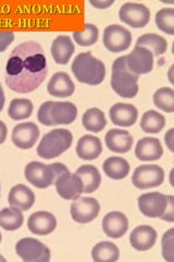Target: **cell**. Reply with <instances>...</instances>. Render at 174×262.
Masks as SVG:
<instances>
[{"instance_id": "obj_29", "label": "cell", "mask_w": 174, "mask_h": 262, "mask_svg": "<svg viewBox=\"0 0 174 262\" xmlns=\"http://www.w3.org/2000/svg\"><path fill=\"white\" fill-rule=\"evenodd\" d=\"M119 248L110 242L99 243L92 250L93 260L96 262H114L119 259Z\"/></svg>"}, {"instance_id": "obj_22", "label": "cell", "mask_w": 174, "mask_h": 262, "mask_svg": "<svg viewBox=\"0 0 174 262\" xmlns=\"http://www.w3.org/2000/svg\"><path fill=\"white\" fill-rule=\"evenodd\" d=\"M8 202L12 208L21 211H28L35 202V194L29 187L16 185L11 188L9 195H8Z\"/></svg>"}, {"instance_id": "obj_37", "label": "cell", "mask_w": 174, "mask_h": 262, "mask_svg": "<svg viewBox=\"0 0 174 262\" xmlns=\"http://www.w3.org/2000/svg\"><path fill=\"white\" fill-rule=\"evenodd\" d=\"M162 255L163 258L169 261L173 262V229L169 231L163 235L162 238Z\"/></svg>"}, {"instance_id": "obj_16", "label": "cell", "mask_w": 174, "mask_h": 262, "mask_svg": "<svg viewBox=\"0 0 174 262\" xmlns=\"http://www.w3.org/2000/svg\"><path fill=\"white\" fill-rule=\"evenodd\" d=\"M103 229L110 238H120L129 229L128 217L122 212H110L103 219Z\"/></svg>"}, {"instance_id": "obj_20", "label": "cell", "mask_w": 174, "mask_h": 262, "mask_svg": "<svg viewBox=\"0 0 174 262\" xmlns=\"http://www.w3.org/2000/svg\"><path fill=\"white\" fill-rule=\"evenodd\" d=\"M109 116L114 125L120 127H131L136 122L138 112L133 105L118 103L110 108Z\"/></svg>"}, {"instance_id": "obj_14", "label": "cell", "mask_w": 174, "mask_h": 262, "mask_svg": "<svg viewBox=\"0 0 174 262\" xmlns=\"http://www.w3.org/2000/svg\"><path fill=\"white\" fill-rule=\"evenodd\" d=\"M128 68L135 75H145L153 70L154 67V55L144 47H137L133 52L126 56Z\"/></svg>"}, {"instance_id": "obj_25", "label": "cell", "mask_w": 174, "mask_h": 262, "mask_svg": "<svg viewBox=\"0 0 174 262\" xmlns=\"http://www.w3.org/2000/svg\"><path fill=\"white\" fill-rule=\"evenodd\" d=\"M53 58L58 64H67L74 53V44L70 36L60 35L52 44Z\"/></svg>"}, {"instance_id": "obj_3", "label": "cell", "mask_w": 174, "mask_h": 262, "mask_svg": "<svg viewBox=\"0 0 174 262\" xmlns=\"http://www.w3.org/2000/svg\"><path fill=\"white\" fill-rule=\"evenodd\" d=\"M78 108L70 102H45L37 113L40 124L45 126L69 125L77 119Z\"/></svg>"}, {"instance_id": "obj_34", "label": "cell", "mask_w": 174, "mask_h": 262, "mask_svg": "<svg viewBox=\"0 0 174 262\" xmlns=\"http://www.w3.org/2000/svg\"><path fill=\"white\" fill-rule=\"evenodd\" d=\"M154 103L163 112H174V91L170 88H161L154 94Z\"/></svg>"}, {"instance_id": "obj_32", "label": "cell", "mask_w": 174, "mask_h": 262, "mask_svg": "<svg viewBox=\"0 0 174 262\" xmlns=\"http://www.w3.org/2000/svg\"><path fill=\"white\" fill-rule=\"evenodd\" d=\"M165 126V118L156 111H148L143 114L140 128L146 134H158Z\"/></svg>"}, {"instance_id": "obj_31", "label": "cell", "mask_w": 174, "mask_h": 262, "mask_svg": "<svg viewBox=\"0 0 174 262\" xmlns=\"http://www.w3.org/2000/svg\"><path fill=\"white\" fill-rule=\"evenodd\" d=\"M22 211L15 208H5L0 211V227L6 231H16L23 224Z\"/></svg>"}, {"instance_id": "obj_27", "label": "cell", "mask_w": 174, "mask_h": 262, "mask_svg": "<svg viewBox=\"0 0 174 262\" xmlns=\"http://www.w3.org/2000/svg\"><path fill=\"white\" fill-rule=\"evenodd\" d=\"M103 168L108 177L115 180L126 178L130 173L129 162L120 157H112L107 159L104 163Z\"/></svg>"}, {"instance_id": "obj_19", "label": "cell", "mask_w": 174, "mask_h": 262, "mask_svg": "<svg viewBox=\"0 0 174 262\" xmlns=\"http://www.w3.org/2000/svg\"><path fill=\"white\" fill-rule=\"evenodd\" d=\"M105 140L108 149L115 153L129 152L134 143L133 137L129 131L121 129H111L108 131Z\"/></svg>"}, {"instance_id": "obj_28", "label": "cell", "mask_w": 174, "mask_h": 262, "mask_svg": "<svg viewBox=\"0 0 174 262\" xmlns=\"http://www.w3.org/2000/svg\"><path fill=\"white\" fill-rule=\"evenodd\" d=\"M136 46L148 49L154 56H161L167 52L168 43L162 36L151 33V34H144L140 36L137 39Z\"/></svg>"}, {"instance_id": "obj_26", "label": "cell", "mask_w": 174, "mask_h": 262, "mask_svg": "<svg viewBox=\"0 0 174 262\" xmlns=\"http://www.w3.org/2000/svg\"><path fill=\"white\" fill-rule=\"evenodd\" d=\"M76 174L83 183V192L92 193L101 186L102 176L99 174V170L93 165H83L77 169Z\"/></svg>"}, {"instance_id": "obj_11", "label": "cell", "mask_w": 174, "mask_h": 262, "mask_svg": "<svg viewBox=\"0 0 174 262\" xmlns=\"http://www.w3.org/2000/svg\"><path fill=\"white\" fill-rule=\"evenodd\" d=\"M101 211L99 202L94 198H79L71 204L72 219L78 223L86 224L94 221Z\"/></svg>"}, {"instance_id": "obj_10", "label": "cell", "mask_w": 174, "mask_h": 262, "mask_svg": "<svg viewBox=\"0 0 174 262\" xmlns=\"http://www.w3.org/2000/svg\"><path fill=\"white\" fill-rule=\"evenodd\" d=\"M119 16L120 20L128 26L138 29L147 26L151 20V11L142 4L128 3L120 8Z\"/></svg>"}, {"instance_id": "obj_6", "label": "cell", "mask_w": 174, "mask_h": 262, "mask_svg": "<svg viewBox=\"0 0 174 262\" xmlns=\"http://www.w3.org/2000/svg\"><path fill=\"white\" fill-rule=\"evenodd\" d=\"M73 142V136L67 129H56L46 134L37 147L38 157L45 160L58 158L64 153Z\"/></svg>"}, {"instance_id": "obj_24", "label": "cell", "mask_w": 174, "mask_h": 262, "mask_svg": "<svg viewBox=\"0 0 174 262\" xmlns=\"http://www.w3.org/2000/svg\"><path fill=\"white\" fill-rule=\"evenodd\" d=\"M103 152V144L101 139L86 135L83 136L77 145V154L79 158L85 161H92L97 159Z\"/></svg>"}, {"instance_id": "obj_30", "label": "cell", "mask_w": 174, "mask_h": 262, "mask_svg": "<svg viewBox=\"0 0 174 262\" xmlns=\"http://www.w3.org/2000/svg\"><path fill=\"white\" fill-rule=\"evenodd\" d=\"M82 122L84 128L87 131H92V133H101L107 126L105 114L99 108L87 110L83 115Z\"/></svg>"}, {"instance_id": "obj_8", "label": "cell", "mask_w": 174, "mask_h": 262, "mask_svg": "<svg viewBox=\"0 0 174 262\" xmlns=\"http://www.w3.org/2000/svg\"><path fill=\"white\" fill-rule=\"evenodd\" d=\"M104 45L109 52L121 53L127 51L132 43V35L129 30L118 24H113L105 29Z\"/></svg>"}, {"instance_id": "obj_9", "label": "cell", "mask_w": 174, "mask_h": 262, "mask_svg": "<svg viewBox=\"0 0 174 262\" xmlns=\"http://www.w3.org/2000/svg\"><path fill=\"white\" fill-rule=\"evenodd\" d=\"M163 180L164 171L157 165H140L134 170L132 176V183L138 189L158 187L163 183Z\"/></svg>"}, {"instance_id": "obj_18", "label": "cell", "mask_w": 174, "mask_h": 262, "mask_svg": "<svg viewBox=\"0 0 174 262\" xmlns=\"http://www.w3.org/2000/svg\"><path fill=\"white\" fill-rule=\"evenodd\" d=\"M157 242V232L149 225H140L133 229L130 236L132 247L138 251H146L153 248Z\"/></svg>"}, {"instance_id": "obj_45", "label": "cell", "mask_w": 174, "mask_h": 262, "mask_svg": "<svg viewBox=\"0 0 174 262\" xmlns=\"http://www.w3.org/2000/svg\"><path fill=\"white\" fill-rule=\"evenodd\" d=\"M0 243H2V233H0Z\"/></svg>"}, {"instance_id": "obj_43", "label": "cell", "mask_w": 174, "mask_h": 262, "mask_svg": "<svg viewBox=\"0 0 174 262\" xmlns=\"http://www.w3.org/2000/svg\"><path fill=\"white\" fill-rule=\"evenodd\" d=\"M0 262H6V259L3 256H0Z\"/></svg>"}, {"instance_id": "obj_39", "label": "cell", "mask_w": 174, "mask_h": 262, "mask_svg": "<svg viewBox=\"0 0 174 262\" xmlns=\"http://www.w3.org/2000/svg\"><path fill=\"white\" fill-rule=\"evenodd\" d=\"M168 196V206L167 209H165L164 214L161 216V220L168 221V222H173L174 217H173V204H174V198L172 195H167Z\"/></svg>"}, {"instance_id": "obj_33", "label": "cell", "mask_w": 174, "mask_h": 262, "mask_svg": "<svg viewBox=\"0 0 174 262\" xmlns=\"http://www.w3.org/2000/svg\"><path fill=\"white\" fill-rule=\"evenodd\" d=\"M33 113V104L27 98H15L9 106L8 114L13 120H22L29 118Z\"/></svg>"}, {"instance_id": "obj_2", "label": "cell", "mask_w": 174, "mask_h": 262, "mask_svg": "<svg viewBox=\"0 0 174 262\" xmlns=\"http://www.w3.org/2000/svg\"><path fill=\"white\" fill-rule=\"evenodd\" d=\"M72 72L74 77L82 83L89 85L101 84L106 77V67L102 60L92 55V53H81L73 60Z\"/></svg>"}, {"instance_id": "obj_13", "label": "cell", "mask_w": 174, "mask_h": 262, "mask_svg": "<svg viewBox=\"0 0 174 262\" xmlns=\"http://www.w3.org/2000/svg\"><path fill=\"white\" fill-rule=\"evenodd\" d=\"M58 194L65 200H76L83 193V183L77 174L65 171L55 182Z\"/></svg>"}, {"instance_id": "obj_42", "label": "cell", "mask_w": 174, "mask_h": 262, "mask_svg": "<svg viewBox=\"0 0 174 262\" xmlns=\"http://www.w3.org/2000/svg\"><path fill=\"white\" fill-rule=\"evenodd\" d=\"M4 105H5V93H4V90H3L2 85H0V112L3 111Z\"/></svg>"}, {"instance_id": "obj_5", "label": "cell", "mask_w": 174, "mask_h": 262, "mask_svg": "<svg viewBox=\"0 0 174 262\" xmlns=\"http://www.w3.org/2000/svg\"><path fill=\"white\" fill-rule=\"evenodd\" d=\"M68 170L67 166L61 163L46 165L40 162H31L27 165L24 175L30 184L40 189H45L55 184L56 179Z\"/></svg>"}, {"instance_id": "obj_36", "label": "cell", "mask_w": 174, "mask_h": 262, "mask_svg": "<svg viewBox=\"0 0 174 262\" xmlns=\"http://www.w3.org/2000/svg\"><path fill=\"white\" fill-rule=\"evenodd\" d=\"M156 24L162 32L169 35L174 34V9L164 8L156 14Z\"/></svg>"}, {"instance_id": "obj_23", "label": "cell", "mask_w": 174, "mask_h": 262, "mask_svg": "<svg viewBox=\"0 0 174 262\" xmlns=\"http://www.w3.org/2000/svg\"><path fill=\"white\" fill-rule=\"evenodd\" d=\"M48 93L56 97H69L74 93L76 85L65 72H57L47 84Z\"/></svg>"}, {"instance_id": "obj_40", "label": "cell", "mask_w": 174, "mask_h": 262, "mask_svg": "<svg viewBox=\"0 0 174 262\" xmlns=\"http://www.w3.org/2000/svg\"><path fill=\"white\" fill-rule=\"evenodd\" d=\"M7 134H8V129L7 126L5 125V122L0 120V144H3L7 138Z\"/></svg>"}, {"instance_id": "obj_12", "label": "cell", "mask_w": 174, "mask_h": 262, "mask_svg": "<svg viewBox=\"0 0 174 262\" xmlns=\"http://www.w3.org/2000/svg\"><path fill=\"white\" fill-rule=\"evenodd\" d=\"M168 206V196L160 192L144 193L138 198V208L145 216L161 217Z\"/></svg>"}, {"instance_id": "obj_35", "label": "cell", "mask_w": 174, "mask_h": 262, "mask_svg": "<svg viewBox=\"0 0 174 262\" xmlns=\"http://www.w3.org/2000/svg\"><path fill=\"white\" fill-rule=\"evenodd\" d=\"M99 30L94 24L86 23L84 31H77L73 33V38L80 46H92L98 40Z\"/></svg>"}, {"instance_id": "obj_38", "label": "cell", "mask_w": 174, "mask_h": 262, "mask_svg": "<svg viewBox=\"0 0 174 262\" xmlns=\"http://www.w3.org/2000/svg\"><path fill=\"white\" fill-rule=\"evenodd\" d=\"M14 40L13 32H0V53L5 52Z\"/></svg>"}, {"instance_id": "obj_4", "label": "cell", "mask_w": 174, "mask_h": 262, "mask_svg": "<svg viewBox=\"0 0 174 262\" xmlns=\"http://www.w3.org/2000/svg\"><path fill=\"white\" fill-rule=\"evenodd\" d=\"M138 77L132 72L127 66L126 56L119 57L114 60L112 66L111 88L118 95L132 98L138 93Z\"/></svg>"}, {"instance_id": "obj_17", "label": "cell", "mask_w": 174, "mask_h": 262, "mask_svg": "<svg viewBox=\"0 0 174 262\" xmlns=\"http://www.w3.org/2000/svg\"><path fill=\"white\" fill-rule=\"evenodd\" d=\"M28 227L35 235H48L57 227V220L53 213L38 211L29 217Z\"/></svg>"}, {"instance_id": "obj_41", "label": "cell", "mask_w": 174, "mask_h": 262, "mask_svg": "<svg viewBox=\"0 0 174 262\" xmlns=\"http://www.w3.org/2000/svg\"><path fill=\"white\" fill-rule=\"evenodd\" d=\"M113 4V0H110V2H90V5L98 8V9H106L109 6Z\"/></svg>"}, {"instance_id": "obj_44", "label": "cell", "mask_w": 174, "mask_h": 262, "mask_svg": "<svg viewBox=\"0 0 174 262\" xmlns=\"http://www.w3.org/2000/svg\"><path fill=\"white\" fill-rule=\"evenodd\" d=\"M0 195H2V185H0Z\"/></svg>"}, {"instance_id": "obj_21", "label": "cell", "mask_w": 174, "mask_h": 262, "mask_svg": "<svg viewBox=\"0 0 174 262\" xmlns=\"http://www.w3.org/2000/svg\"><path fill=\"white\" fill-rule=\"evenodd\" d=\"M163 154V149L158 139L146 137L140 139L135 147V155L139 161H157Z\"/></svg>"}, {"instance_id": "obj_7", "label": "cell", "mask_w": 174, "mask_h": 262, "mask_svg": "<svg viewBox=\"0 0 174 262\" xmlns=\"http://www.w3.org/2000/svg\"><path fill=\"white\" fill-rule=\"evenodd\" d=\"M15 252L24 262H48L51 250L35 238H23L15 245Z\"/></svg>"}, {"instance_id": "obj_1", "label": "cell", "mask_w": 174, "mask_h": 262, "mask_svg": "<svg viewBox=\"0 0 174 262\" xmlns=\"http://www.w3.org/2000/svg\"><path fill=\"white\" fill-rule=\"evenodd\" d=\"M48 66L44 51L34 40L16 46L6 66V84L16 93H31L43 83Z\"/></svg>"}, {"instance_id": "obj_15", "label": "cell", "mask_w": 174, "mask_h": 262, "mask_svg": "<svg viewBox=\"0 0 174 262\" xmlns=\"http://www.w3.org/2000/svg\"><path fill=\"white\" fill-rule=\"evenodd\" d=\"M39 138V129L34 122H22L16 125L12 131V142L22 150H29Z\"/></svg>"}]
</instances>
